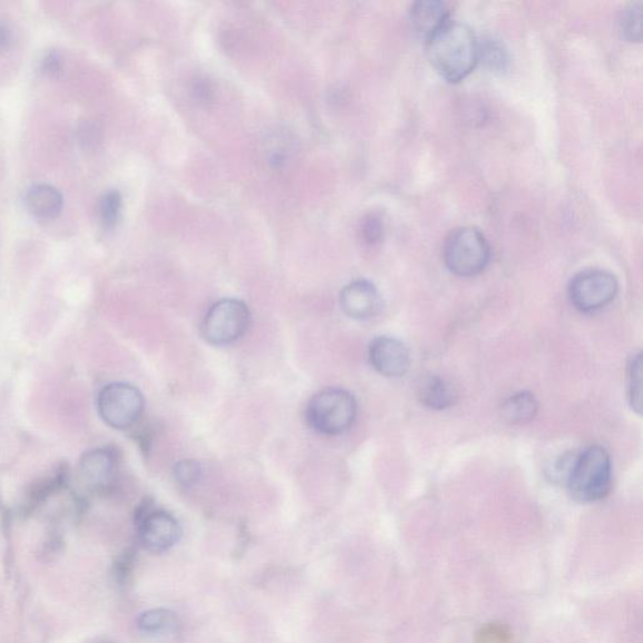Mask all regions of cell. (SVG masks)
<instances>
[{"label":"cell","mask_w":643,"mask_h":643,"mask_svg":"<svg viewBox=\"0 0 643 643\" xmlns=\"http://www.w3.org/2000/svg\"><path fill=\"white\" fill-rule=\"evenodd\" d=\"M24 207L34 218L51 220L60 216L63 198L51 185H34L24 195Z\"/></svg>","instance_id":"obj_13"},{"label":"cell","mask_w":643,"mask_h":643,"mask_svg":"<svg viewBox=\"0 0 643 643\" xmlns=\"http://www.w3.org/2000/svg\"><path fill=\"white\" fill-rule=\"evenodd\" d=\"M97 407L102 421L116 428L126 431L140 421L145 408V398L138 387L123 383H113L102 388L97 398Z\"/></svg>","instance_id":"obj_6"},{"label":"cell","mask_w":643,"mask_h":643,"mask_svg":"<svg viewBox=\"0 0 643 643\" xmlns=\"http://www.w3.org/2000/svg\"><path fill=\"white\" fill-rule=\"evenodd\" d=\"M202 476L201 465L195 461H182L174 466V477L175 481L182 488H191L195 484H198Z\"/></svg>","instance_id":"obj_21"},{"label":"cell","mask_w":643,"mask_h":643,"mask_svg":"<svg viewBox=\"0 0 643 643\" xmlns=\"http://www.w3.org/2000/svg\"><path fill=\"white\" fill-rule=\"evenodd\" d=\"M619 294V281L612 273L588 269L578 273L571 280L568 296L571 304L584 314L607 307Z\"/></svg>","instance_id":"obj_7"},{"label":"cell","mask_w":643,"mask_h":643,"mask_svg":"<svg viewBox=\"0 0 643 643\" xmlns=\"http://www.w3.org/2000/svg\"><path fill=\"white\" fill-rule=\"evenodd\" d=\"M357 402L344 388H326L310 398L306 418L322 435L336 436L349 431L356 422Z\"/></svg>","instance_id":"obj_3"},{"label":"cell","mask_w":643,"mask_h":643,"mask_svg":"<svg viewBox=\"0 0 643 643\" xmlns=\"http://www.w3.org/2000/svg\"><path fill=\"white\" fill-rule=\"evenodd\" d=\"M538 402L528 392L513 395L502 406V416L506 423L524 425L533 421L538 413Z\"/></svg>","instance_id":"obj_15"},{"label":"cell","mask_w":643,"mask_h":643,"mask_svg":"<svg viewBox=\"0 0 643 643\" xmlns=\"http://www.w3.org/2000/svg\"><path fill=\"white\" fill-rule=\"evenodd\" d=\"M368 360L379 375L403 377L412 365L410 350L394 337H377L368 346Z\"/></svg>","instance_id":"obj_9"},{"label":"cell","mask_w":643,"mask_h":643,"mask_svg":"<svg viewBox=\"0 0 643 643\" xmlns=\"http://www.w3.org/2000/svg\"><path fill=\"white\" fill-rule=\"evenodd\" d=\"M139 537L144 547L152 553H164L181 538V527L177 518L168 512L154 510L145 503L136 515Z\"/></svg>","instance_id":"obj_8"},{"label":"cell","mask_w":643,"mask_h":643,"mask_svg":"<svg viewBox=\"0 0 643 643\" xmlns=\"http://www.w3.org/2000/svg\"><path fill=\"white\" fill-rule=\"evenodd\" d=\"M428 61L449 82L469 76L479 62V41L471 27L447 23L426 42Z\"/></svg>","instance_id":"obj_1"},{"label":"cell","mask_w":643,"mask_h":643,"mask_svg":"<svg viewBox=\"0 0 643 643\" xmlns=\"http://www.w3.org/2000/svg\"><path fill=\"white\" fill-rule=\"evenodd\" d=\"M250 310L239 299H222L212 305L204 318L202 334L208 343L227 346L246 335L250 326Z\"/></svg>","instance_id":"obj_5"},{"label":"cell","mask_w":643,"mask_h":643,"mask_svg":"<svg viewBox=\"0 0 643 643\" xmlns=\"http://www.w3.org/2000/svg\"><path fill=\"white\" fill-rule=\"evenodd\" d=\"M340 307L345 315L357 320L376 317L384 308L378 289L368 280H356L340 291Z\"/></svg>","instance_id":"obj_10"},{"label":"cell","mask_w":643,"mask_h":643,"mask_svg":"<svg viewBox=\"0 0 643 643\" xmlns=\"http://www.w3.org/2000/svg\"><path fill=\"white\" fill-rule=\"evenodd\" d=\"M627 396L632 410L642 413V355L632 356L627 367Z\"/></svg>","instance_id":"obj_17"},{"label":"cell","mask_w":643,"mask_h":643,"mask_svg":"<svg viewBox=\"0 0 643 643\" xmlns=\"http://www.w3.org/2000/svg\"><path fill=\"white\" fill-rule=\"evenodd\" d=\"M417 398L432 410H445L457 398L456 389L445 378L436 375L425 376L417 385Z\"/></svg>","instance_id":"obj_14"},{"label":"cell","mask_w":643,"mask_h":643,"mask_svg":"<svg viewBox=\"0 0 643 643\" xmlns=\"http://www.w3.org/2000/svg\"><path fill=\"white\" fill-rule=\"evenodd\" d=\"M449 8L437 0H422L412 7L410 22L417 37L427 42L436 32L449 23Z\"/></svg>","instance_id":"obj_12"},{"label":"cell","mask_w":643,"mask_h":643,"mask_svg":"<svg viewBox=\"0 0 643 643\" xmlns=\"http://www.w3.org/2000/svg\"><path fill=\"white\" fill-rule=\"evenodd\" d=\"M483 61L493 71H504L508 66V53L504 46L494 38L485 39L479 43V61Z\"/></svg>","instance_id":"obj_18"},{"label":"cell","mask_w":643,"mask_h":643,"mask_svg":"<svg viewBox=\"0 0 643 643\" xmlns=\"http://www.w3.org/2000/svg\"><path fill=\"white\" fill-rule=\"evenodd\" d=\"M80 477L91 489H105L115 481L117 455L110 447L86 453L80 462Z\"/></svg>","instance_id":"obj_11"},{"label":"cell","mask_w":643,"mask_h":643,"mask_svg":"<svg viewBox=\"0 0 643 643\" xmlns=\"http://www.w3.org/2000/svg\"><path fill=\"white\" fill-rule=\"evenodd\" d=\"M121 195L115 190L103 195L99 202V217L105 228H113L120 218Z\"/></svg>","instance_id":"obj_20"},{"label":"cell","mask_w":643,"mask_h":643,"mask_svg":"<svg viewBox=\"0 0 643 643\" xmlns=\"http://www.w3.org/2000/svg\"><path fill=\"white\" fill-rule=\"evenodd\" d=\"M180 622L177 615L169 610H151L144 612L139 619V627L151 636H172L179 631Z\"/></svg>","instance_id":"obj_16"},{"label":"cell","mask_w":643,"mask_h":643,"mask_svg":"<svg viewBox=\"0 0 643 643\" xmlns=\"http://www.w3.org/2000/svg\"><path fill=\"white\" fill-rule=\"evenodd\" d=\"M444 260L454 275L474 277L489 265V243L479 229L473 227L456 229L445 243Z\"/></svg>","instance_id":"obj_4"},{"label":"cell","mask_w":643,"mask_h":643,"mask_svg":"<svg viewBox=\"0 0 643 643\" xmlns=\"http://www.w3.org/2000/svg\"><path fill=\"white\" fill-rule=\"evenodd\" d=\"M566 484L572 498L580 503L606 498L612 484V462L605 447L590 446L574 456Z\"/></svg>","instance_id":"obj_2"},{"label":"cell","mask_w":643,"mask_h":643,"mask_svg":"<svg viewBox=\"0 0 643 643\" xmlns=\"http://www.w3.org/2000/svg\"><path fill=\"white\" fill-rule=\"evenodd\" d=\"M384 233V224L383 220L379 219L377 216H368L364 221L363 226V234L364 238L367 243H377L382 239Z\"/></svg>","instance_id":"obj_22"},{"label":"cell","mask_w":643,"mask_h":643,"mask_svg":"<svg viewBox=\"0 0 643 643\" xmlns=\"http://www.w3.org/2000/svg\"><path fill=\"white\" fill-rule=\"evenodd\" d=\"M621 31L630 42H640L642 39V3H631L622 12Z\"/></svg>","instance_id":"obj_19"},{"label":"cell","mask_w":643,"mask_h":643,"mask_svg":"<svg viewBox=\"0 0 643 643\" xmlns=\"http://www.w3.org/2000/svg\"><path fill=\"white\" fill-rule=\"evenodd\" d=\"M13 41L12 28L0 21V52L6 51Z\"/></svg>","instance_id":"obj_24"},{"label":"cell","mask_w":643,"mask_h":643,"mask_svg":"<svg viewBox=\"0 0 643 643\" xmlns=\"http://www.w3.org/2000/svg\"><path fill=\"white\" fill-rule=\"evenodd\" d=\"M62 71L61 57L57 53H48L42 60V72L48 77H56Z\"/></svg>","instance_id":"obj_23"}]
</instances>
